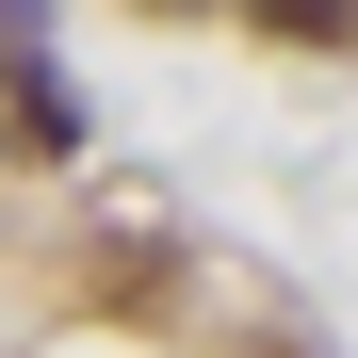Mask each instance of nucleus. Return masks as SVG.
<instances>
[{"instance_id": "obj_1", "label": "nucleus", "mask_w": 358, "mask_h": 358, "mask_svg": "<svg viewBox=\"0 0 358 358\" xmlns=\"http://www.w3.org/2000/svg\"><path fill=\"white\" fill-rule=\"evenodd\" d=\"M261 33H277V49H342V33H358V0H261Z\"/></svg>"}]
</instances>
